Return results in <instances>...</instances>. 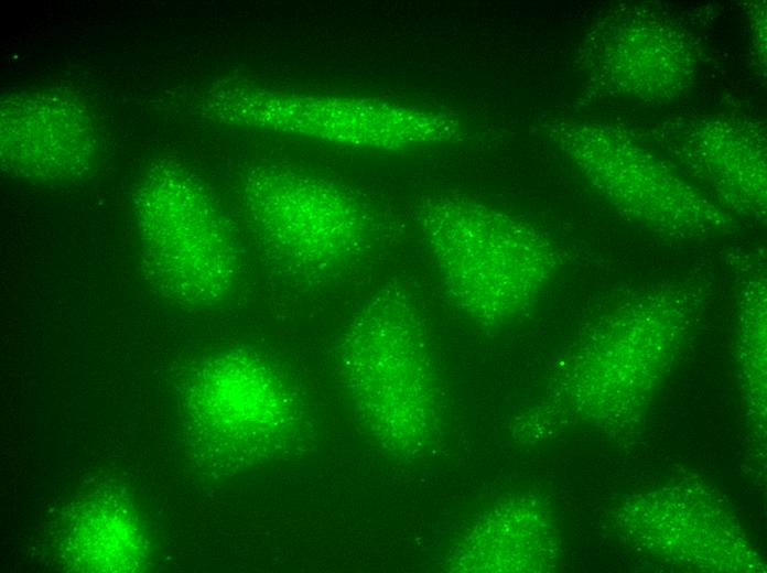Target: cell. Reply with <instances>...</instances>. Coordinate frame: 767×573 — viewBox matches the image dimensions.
Listing matches in <instances>:
<instances>
[{
  "mask_svg": "<svg viewBox=\"0 0 767 573\" xmlns=\"http://www.w3.org/2000/svg\"><path fill=\"white\" fill-rule=\"evenodd\" d=\"M339 366L356 411L389 445H415L433 421L434 372L415 299L388 283L352 316L339 345Z\"/></svg>",
  "mask_w": 767,
  "mask_h": 573,
  "instance_id": "obj_2",
  "label": "cell"
},
{
  "mask_svg": "<svg viewBox=\"0 0 767 573\" xmlns=\"http://www.w3.org/2000/svg\"><path fill=\"white\" fill-rule=\"evenodd\" d=\"M242 201L266 250L300 280L338 275L368 248L366 210L331 182L288 170L258 169L245 181Z\"/></svg>",
  "mask_w": 767,
  "mask_h": 573,
  "instance_id": "obj_4",
  "label": "cell"
},
{
  "mask_svg": "<svg viewBox=\"0 0 767 573\" xmlns=\"http://www.w3.org/2000/svg\"><path fill=\"white\" fill-rule=\"evenodd\" d=\"M134 210L144 271L159 294L185 309L224 302L238 278V251L206 190L184 171L159 165L138 187Z\"/></svg>",
  "mask_w": 767,
  "mask_h": 573,
  "instance_id": "obj_3",
  "label": "cell"
},
{
  "mask_svg": "<svg viewBox=\"0 0 767 573\" xmlns=\"http://www.w3.org/2000/svg\"><path fill=\"white\" fill-rule=\"evenodd\" d=\"M1 149L3 164L18 175L71 180L91 162L93 130L88 117L71 100L21 96L2 108Z\"/></svg>",
  "mask_w": 767,
  "mask_h": 573,
  "instance_id": "obj_9",
  "label": "cell"
},
{
  "mask_svg": "<svg viewBox=\"0 0 767 573\" xmlns=\"http://www.w3.org/2000/svg\"><path fill=\"white\" fill-rule=\"evenodd\" d=\"M216 99L217 112L235 123L295 133L347 147L402 150L429 139L428 112L371 98L300 96L233 89Z\"/></svg>",
  "mask_w": 767,
  "mask_h": 573,
  "instance_id": "obj_6",
  "label": "cell"
},
{
  "mask_svg": "<svg viewBox=\"0 0 767 573\" xmlns=\"http://www.w3.org/2000/svg\"><path fill=\"white\" fill-rule=\"evenodd\" d=\"M592 75L602 86L648 104L680 97L696 73V53L685 32L653 12L607 18L586 47Z\"/></svg>",
  "mask_w": 767,
  "mask_h": 573,
  "instance_id": "obj_8",
  "label": "cell"
},
{
  "mask_svg": "<svg viewBox=\"0 0 767 573\" xmlns=\"http://www.w3.org/2000/svg\"><path fill=\"white\" fill-rule=\"evenodd\" d=\"M553 142L620 213L677 238H695L734 226L663 160L624 130L593 121H559Z\"/></svg>",
  "mask_w": 767,
  "mask_h": 573,
  "instance_id": "obj_5",
  "label": "cell"
},
{
  "mask_svg": "<svg viewBox=\"0 0 767 573\" xmlns=\"http://www.w3.org/2000/svg\"><path fill=\"white\" fill-rule=\"evenodd\" d=\"M418 220L452 304L484 327L526 311L549 285L557 250L529 223L455 195L423 202Z\"/></svg>",
  "mask_w": 767,
  "mask_h": 573,
  "instance_id": "obj_1",
  "label": "cell"
},
{
  "mask_svg": "<svg viewBox=\"0 0 767 573\" xmlns=\"http://www.w3.org/2000/svg\"><path fill=\"white\" fill-rule=\"evenodd\" d=\"M186 401L194 419L226 437L237 436L246 454H272L298 420V402L279 372L241 350L205 361Z\"/></svg>",
  "mask_w": 767,
  "mask_h": 573,
  "instance_id": "obj_7",
  "label": "cell"
},
{
  "mask_svg": "<svg viewBox=\"0 0 767 573\" xmlns=\"http://www.w3.org/2000/svg\"><path fill=\"white\" fill-rule=\"evenodd\" d=\"M669 145L730 209L764 217L766 136L754 122L733 118L687 119L670 128Z\"/></svg>",
  "mask_w": 767,
  "mask_h": 573,
  "instance_id": "obj_10",
  "label": "cell"
}]
</instances>
